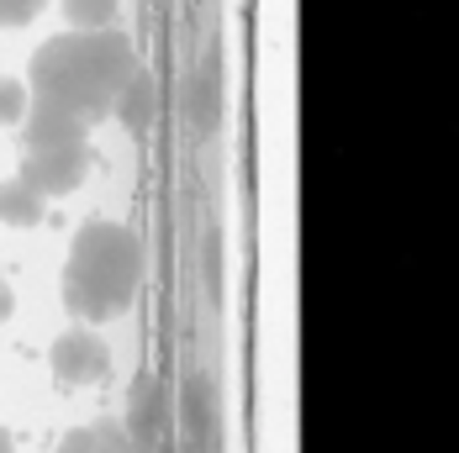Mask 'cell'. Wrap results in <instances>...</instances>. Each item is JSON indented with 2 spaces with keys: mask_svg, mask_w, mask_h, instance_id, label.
Here are the masks:
<instances>
[{
  "mask_svg": "<svg viewBox=\"0 0 459 453\" xmlns=\"http://www.w3.org/2000/svg\"><path fill=\"white\" fill-rule=\"evenodd\" d=\"M138 69L133 58V43L106 27V32H64L32 53L27 64V95L43 100V106H64L85 122H100L111 106H117V90L127 85V74Z\"/></svg>",
  "mask_w": 459,
  "mask_h": 453,
  "instance_id": "1",
  "label": "cell"
},
{
  "mask_svg": "<svg viewBox=\"0 0 459 453\" xmlns=\"http://www.w3.org/2000/svg\"><path fill=\"white\" fill-rule=\"evenodd\" d=\"M143 279V248L122 222H91L74 232L69 264H64V306L85 321L122 317L138 295Z\"/></svg>",
  "mask_w": 459,
  "mask_h": 453,
  "instance_id": "2",
  "label": "cell"
},
{
  "mask_svg": "<svg viewBox=\"0 0 459 453\" xmlns=\"http://www.w3.org/2000/svg\"><path fill=\"white\" fill-rule=\"evenodd\" d=\"M95 153L91 148H53V153H27V164H22V175L16 180L27 184L38 201H53V195H69V190H80L85 175H91Z\"/></svg>",
  "mask_w": 459,
  "mask_h": 453,
  "instance_id": "3",
  "label": "cell"
},
{
  "mask_svg": "<svg viewBox=\"0 0 459 453\" xmlns=\"http://www.w3.org/2000/svg\"><path fill=\"white\" fill-rule=\"evenodd\" d=\"M190 127L195 137H217L228 122V64H222V47H206L195 74H190Z\"/></svg>",
  "mask_w": 459,
  "mask_h": 453,
  "instance_id": "4",
  "label": "cell"
},
{
  "mask_svg": "<svg viewBox=\"0 0 459 453\" xmlns=\"http://www.w3.org/2000/svg\"><path fill=\"white\" fill-rule=\"evenodd\" d=\"M164 427H169L164 385H159L153 374H138V380H133V390H127V422H122V432L133 438V453H159Z\"/></svg>",
  "mask_w": 459,
  "mask_h": 453,
  "instance_id": "5",
  "label": "cell"
},
{
  "mask_svg": "<svg viewBox=\"0 0 459 453\" xmlns=\"http://www.w3.org/2000/svg\"><path fill=\"white\" fill-rule=\"evenodd\" d=\"M22 137H27V153H53V148H91V122L64 111V106H43L32 100L27 116H22Z\"/></svg>",
  "mask_w": 459,
  "mask_h": 453,
  "instance_id": "6",
  "label": "cell"
},
{
  "mask_svg": "<svg viewBox=\"0 0 459 453\" xmlns=\"http://www.w3.org/2000/svg\"><path fill=\"white\" fill-rule=\"evenodd\" d=\"M48 363L64 385H100L111 374V348L95 338V332H64L53 348H48Z\"/></svg>",
  "mask_w": 459,
  "mask_h": 453,
  "instance_id": "7",
  "label": "cell"
},
{
  "mask_svg": "<svg viewBox=\"0 0 459 453\" xmlns=\"http://www.w3.org/2000/svg\"><path fill=\"white\" fill-rule=\"evenodd\" d=\"M111 111H117V122H122L127 132L143 137L148 127H153V116H159V80L138 64V69L127 74V85L117 90V106H111Z\"/></svg>",
  "mask_w": 459,
  "mask_h": 453,
  "instance_id": "8",
  "label": "cell"
},
{
  "mask_svg": "<svg viewBox=\"0 0 459 453\" xmlns=\"http://www.w3.org/2000/svg\"><path fill=\"white\" fill-rule=\"evenodd\" d=\"M180 416H185V443H190V453H206V438H212V385H206V374H190L185 380Z\"/></svg>",
  "mask_w": 459,
  "mask_h": 453,
  "instance_id": "9",
  "label": "cell"
},
{
  "mask_svg": "<svg viewBox=\"0 0 459 453\" xmlns=\"http://www.w3.org/2000/svg\"><path fill=\"white\" fill-rule=\"evenodd\" d=\"M0 222L5 226H38L43 222V201L22 180H0Z\"/></svg>",
  "mask_w": 459,
  "mask_h": 453,
  "instance_id": "10",
  "label": "cell"
},
{
  "mask_svg": "<svg viewBox=\"0 0 459 453\" xmlns=\"http://www.w3.org/2000/svg\"><path fill=\"white\" fill-rule=\"evenodd\" d=\"M58 5H64L69 32H106L117 21V5L122 0H58Z\"/></svg>",
  "mask_w": 459,
  "mask_h": 453,
  "instance_id": "11",
  "label": "cell"
},
{
  "mask_svg": "<svg viewBox=\"0 0 459 453\" xmlns=\"http://www.w3.org/2000/svg\"><path fill=\"white\" fill-rule=\"evenodd\" d=\"M27 106H32L27 85H22V80H5V74H0V127L22 122V116H27Z\"/></svg>",
  "mask_w": 459,
  "mask_h": 453,
  "instance_id": "12",
  "label": "cell"
},
{
  "mask_svg": "<svg viewBox=\"0 0 459 453\" xmlns=\"http://www.w3.org/2000/svg\"><path fill=\"white\" fill-rule=\"evenodd\" d=\"M222 285H228V269H222V232H206V295L222 301Z\"/></svg>",
  "mask_w": 459,
  "mask_h": 453,
  "instance_id": "13",
  "label": "cell"
},
{
  "mask_svg": "<svg viewBox=\"0 0 459 453\" xmlns=\"http://www.w3.org/2000/svg\"><path fill=\"white\" fill-rule=\"evenodd\" d=\"M48 0H0V27L11 32V27H27V21H38V11H43Z\"/></svg>",
  "mask_w": 459,
  "mask_h": 453,
  "instance_id": "14",
  "label": "cell"
},
{
  "mask_svg": "<svg viewBox=\"0 0 459 453\" xmlns=\"http://www.w3.org/2000/svg\"><path fill=\"white\" fill-rule=\"evenodd\" d=\"M95 453H133V438L122 432V422H95Z\"/></svg>",
  "mask_w": 459,
  "mask_h": 453,
  "instance_id": "15",
  "label": "cell"
},
{
  "mask_svg": "<svg viewBox=\"0 0 459 453\" xmlns=\"http://www.w3.org/2000/svg\"><path fill=\"white\" fill-rule=\"evenodd\" d=\"M58 453H95V432H91V427H74V432H64Z\"/></svg>",
  "mask_w": 459,
  "mask_h": 453,
  "instance_id": "16",
  "label": "cell"
},
{
  "mask_svg": "<svg viewBox=\"0 0 459 453\" xmlns=\"http://www.w3.org/2000/svg\"><path fill=\"white\" fill-rule=\"evenodd\" d=\"M11 312H16V301H11V290H5V285H0V321L11 317Z\"/></svg>",
  "mask_w": 459,
  "mask_h": 453,
  "instance_id": "17",
  "label": "cell"
},
{
  "mask_svg": "<svg viewBox=\"0 0 459 453\" xmlns=\"http://www.w3.org/2000/svg\"><path fill=\"white\" fill-rule=\"evenodd\" d=\"M0 453H11V432H0Z\"/></svg>",
  "mask_w": 459,
  "mask_h": 453,
  "instance_id": "18",
  "label": "cell"
}]
</instances>
